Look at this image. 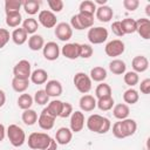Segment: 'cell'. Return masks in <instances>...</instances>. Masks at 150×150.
I'll return each instance as SVG.
<instances>
[{"label":"cell","instance_id":"e0dca14e","mask_svg":"<svg viewBox=\"0 0 150 150\" xmlns=\"http://www.w3.org/2000/svg\"><path fill=\"white\" fill-rule=\"evenodd\" d=\"M55 117H53V116H50L49 114H47L46 111H45V109H42V111L40 112V115H39V117H38V124H39V127L42 129V130H50V129H53V127H54V124H55Z\"/></svg>","mask_w":150,"mask_h":150},{"label":"cell","instance_id":"f35d334b","mask_svg":"<svg viewBox=\"0 0 150 150\" xmlns=\"http://www.w3.org/2000/svg\"><path fill=\"white\" fill-rule=\"evenodd\" d=\"M96 8H97V6L94 4V1H91V0H84V1H82L80 4L79 12L80 13H86V14L94 15L95 12H96Z\"/></svg>","mask_w":150,"mask_h":150},{"label":"cell","instance_id":"c3c4849f","mask_svg":"<svg viewBox=\"0 0 150 150\" xmlns=\"http://www.w3.org/2000/svg\"><path fill=\"white\" fill-rule=\"evenodd\" d=\"M111 30H112V33H114L116 36H118V38L125 35L124 32H123L121 21H115V22H112V25H111Z\"/></svg>","mask_w":150,"mask_h":150},{"label":"cell","instance_id":"1f68e13d","mask_svg":"<svg viewBox=\"0 0 150 150\" xmlns=\"http://www.w3.org/2000/svg\"><path fill=\"white\" fill-rule=\"evenodd\" d=\"M109 96H111V87L105 82H101L95 89V98L98 100Z\"/></svg>","mask_w":150,"mask_h":150},{"label":"cell","instance_id":"ac0fdd59","mask_svg":"<svg viewBox=\"0 0 150 150\" xmlns=\"http://www.w3.org/2000/svg\"><path fill=\"white\" fill-rule=\"evenodd\" d=\"M73 138V132L69 128H66V127H61L56 130L55 132V141L57 144H61V145H67Z\"/></svg>","mask_w":150,"mask_h":150},{"label":"cell","instance_id":"e575fe53","mask_svg":"<svg viewBox=\"0 0 150 150\" xmlns=\"http://www.w3.org/2000/svg\"><path fill=\"white\" fill-rule=\"evenodd\" d=\"M138 100H139V94L134 88L127 89L123 94V101L125 102V104H135L138 102Z\"/></svg>","mask_w":150,"mask_h":150},{"label":"cell","instance_id":"2e32d148","mask_svg":"<svg viewBox=\"0 0 150 150\" xmlns=\"http://www.w3.org/2000/svg\"><path fill=\"white\" fill-rule=\"evenodd\" d=\"M136 32L144 40L150 39V20L148 18H141L136 20Z\"/></svg>","mask_w":150,"mask_h":150},{"label":"cell","instance_id":"836d02e7","mask_svg":"<svg viewBox=\"0 0 150 150\" xmlns=\"http://www.w3.org/2000/svg\"><path fill=\"white\" fill-rule=\"evenodd\" d=\"M22 7V1L20 0H6L5 1V13L12 14V13H20V8Z\"/></svg>","mask_w":150,"mask_h":150},{"label":"cell","instance_id":"f6af8a7d","mask_svg":"<svg viewBox=\"0 0 150 150\" xmlns=\"http://www.w3.org/2000/svg\"><path fill=\"white\" fill-rule=\"evenodd\" d=\"M9 39H11L9 30L6 28H0V49L4 48L8 43Z\"/></svg>","mask_w":150,"mask_h":150},{"label":"cell","instance_id":"bcb514c9","mask_svg":"<svg viewBox=\"0 0 150 150\" xmlns=\"http://www.w3.org/2000/svg\"><path fill=\"white\" fill-rule=\"evenodd\" d=\"M138 6H139L138 0H123V7L129 12L136 11L138 8Z\"/></svg>","mask_w":150,"mask_h":150},{"label":"cell","instance_id":"8d00e7d4","mask_svg":"<svg viewBox=\"0 0 150 150\" xmlns=\"http://www.w3.org/2000/svg\"><path fill=\"white\" fill-rule=\"evenodd\" d=\"M34 103V100L33 97L29 95V94H25L22 93L19 97H18V107L22 110H27V109H30V107L33 105Z\"/></svg>","mask_w":150,"mask_h":150},{"label":"cell","instance_id":"11a10c76","mask_svg":"<svg viewBox=\"0 0 150 150\" xmlns=\"http://www.w3.org/2000/svg\"><path fill=\"white\" fill-rule=\"evenodd\" d=\"M145 12H146L148 15H150V4L146 5V7H145Z\"/></svg>","mask_w":150,"mask_h":150},{"label":"cell","instance_id":"db71d44e","mask_svg":"<svg viewBox=\"0 0 150 150\" xmlns=\"http://www.w3.org/2000/svg\"><path fill=\"white\" fill-rule=\"evenodd\" d=\"M94 4L95 5H100V6H104V5H107V0H95Z\"/></svg>","mask_w":150,"mask_h":150},{"label":"cell","instance_id":"5b68a950","mask_svg":"<svg viewBox=\"0 0 150 150\" xmlns=\"http://www.w3.org/2000/svg\"><path fill=\"white\" fill-rule=\"evenodd\" d=\"M70 27L75 28L76 30H82L86 28H91L94 26V15L86 14V13H77L71 16L70 19Z\"/></svg>","mask_w":150,"mask_h":150},{"label":"cell","instance_id":"5bb4252c","mask_svg":"<svg viewBox=\"0 0 150 150\" xmlns=\"http://www.w3.org/2000/svg\"><path fill=\"white\" fill-rule=\"evenodd\" d=\"M61 54L69 60H76L80 57V43L68 42L61 48Z\"/></svg>","mask_w":150,"mask_h":150},{"label":"cell","instance_id":"8992f818","mask_svg":"<svg viewBox=\"0 0 150 150\" xmlns=\"http://www.w3.org/2000/svg\"><path fill=\"white\" fill-rule=\"evenodd\" d=\"M73 82H74V86L75 88L77 89V91H80L81 94H88L91 89V80L89 77V75H87L86 73L83 71H79L74 75V79H73Z\"/></svg>","mask_w":150,"mask_h":150},{"label":"cell","instance_id":"4fadbf2b","mask_svg":"<svg viewBox=\"0 0 150 150\" xmlns=\"http://www.w3.org/2000/svg\"><path fill=\"white\" fill-rule=\"evenodd\" d=\"M69 125H70L69 129L71 130V132H80L84 127V114L80 110L73 111V114L70 115Z\"/></svg>","mask_w":150,"mask_h":150},{"label":"cell","instance_id":"f907efd6","mask_svg":"<svg viewBox=\"0 0 150 150\" xmlns=\"http://www.w3.org/2000/svg\"><path fill=\"white\" fill-rule=\"evenodd\" d=\"M6 137V128L4 124L0 123V142H2Z\"/></svg>","mask_w":150,"mask_h":150},{"label":"cell","instance_id":"cb8c5ba5","mask_svg":"<svg viewBox=\"0 0 150 150\" xmlns=\"http://www.w3.org/2000/svg\"><path fill=\"white\" fill-rule=\"evenodd\" d=\"M29 79L34 84H45L48 81V73L42 68H38L32 71Z\"/></svg>","mask_w":150,"mask_h":150},{"label":"cell","instance_id":"3957f363","mask_svg":"<svg viewBox=\"0 0 150 150\" xmlns=\"http://www.w3.org/2000/svg\"><path fill=\"white\" fill-rule=\"evenodd\" d=\"M52 141V137L46 132H32L28 136V146L33 150H46Z\"/></svg>","mask_w":150,"mask_h":150},{"label":"cell","instance_id":"6da1fadb","mask_svg":"<svg viewBox=\"0 0 150 150\" xmlns=\"http://www.w3.org/2000/svg\"><path fill=\"white\" fill-rule=\"evenodd\" d=\"M137 130V123L132 118H125L117 121L112 124V135L116 138H127L132 136Z\"/></svg>","mask_w":150,"mask_h":150},{"label":"cell","instance_id":"b9f144b4","mask_svg":"<svg viewBox=\"0 0 150 150\" xmlns=\"http://www.w3.org/2000/svg\"><path fill=\"white\" fill-rule=\"evenodd\" d=\"M34 102L39 105H45L49 102V96L47 95V93L45 91V89H39L35 91L34 97H33Z\"/></svg>","mask_w":150,"mask_h":150},{"label":"cell","instance_id":"277c9868","mask_svg":"<svg viewBox=\"0 0 150 150\" xmlns=\"http://www.w3.org/2000/svg\"><path fill=\"white\" fill-rule=\"evenodd\" d=\"M6 136L8 137L11 144L15 148H19L25 144L26 142V134L25 130L19 127L18 124H9L6 129Z\"/></svg>","mask_w":150,"mask_h":150},{"label":"cell","instance_id":"52a82bcc","mask_svg":"<svg viewBox=\"0 0 150 150\" xmlns=\"http://www.w3.org/2000/svg\"><path fill=\"white\" fill-rule=\"evenodd\" d=\"M87 38L89 40L90 43L93 45H100L103 43L104 41H107L108 39V30L104 27H91L89 28L88 33H87Z\"/></svg>","mask_w":150,"mask_h":150},{"label":"cell","instance_id":"83f0119b","mask_svg":"<svg viewBox=\"0 0 150 150\" xmlns=\"http://www.w3.org/2000/svg\"><path fill=\"white\" fill-rule=\"evenodd\" d=\"M89 77H90L91 81H95V82H100L101 83V82H103L107 79V70H105V68L100 67V66L94 67L90 70Z\"/></svg>","mask_w":150,"mask_h":150},{"label":"cell","instance_id":"60d3db41","mask_svg":"<svg viewBox=\"0 0 150 150\" xmlns=\"http://www.w3.org/2000/svg\"><path fill=\"white\" fill-rule=\"evenodd\" d=\"M124 34H134L136 32V20L131 18H125L121 21Z\"/></svg>","mask_w":150,"mask_h":150},{"label":"cell","instance_id":"4dcf8cb0","mask_svg":"<svg viewBox=\"0 0 150 150\" xmlns=\"http://www.w3.org/2000/svg\"><path fill=\"white\" fill-rule=\"evenodd\" d=\"M22 28L26 30L27 34L33 35V34L36 33V30L39 28V22L34 18H27L22 21Z\"/></svg>","mask_w":150,"mask_h":150},{"label":"cell","instance_id":"484cf974","mask_svg":"<svg viewBox=\"0 0 150 150\" xmlns=\"http://www.w3.org/2000/svg\"><path fill=\"white\" fill-rule=\"evenodd\" d=\"M11 39L13 40V42L18 46H21L23 45L27 40H28V34L26 33V30L22 28V27H19V28H15L12 34H11Z\"/></svg>","mask_w":150,"mask_h":150},{"label":"cell","instance_id":"9c48e42d","mask_svg":"<svg viewBox=\"0 0 150 150\" xmlns=\"http://www.w3.org/2000/svg\"><path fill=\"white\" fill-rule=\"evenodd\" d=\"M124 50H125V45L120 39H114V40L109 41L104 47L105 54L108 56H110V57L120 56V55H122L124 53Z\"/></svg>","mask_w":150,"mask_h":150},{"label":"cell","instance_id":"7bdbcfd3","mask_svg":"<svg viewBox=\"0 0 150 150\" xmlns=\"http://www.w3.org/2000/svg\"><path fill=\"white\" fill-rule=\"evenodd\" d=\"M94 53L93 47L89 43H82L80 45V57L82 59H89Z\"/></svg>","mask_w":150,"mask_h":150},{"label":"cell","instance_id":"f546056e","mask_svg":"<svg viewBox=\"0 0 150 150\" xmlns=\"http://www.w3.org/2000/svg\"><path fill=\"white\" fill-rule=\"evenodd\" d=\"M22 8L28 15H34L40 9V1L38 0H26L22 1Z\"/></svg>","mask_w":150,"mask_h":150},{"label":"cell","instance_id":"d590c367","mask_svg":"<svg viewBox=\"0 0 150 150\" xmlns=\"http://www.w3.org/2000/svg\"><path fill=\"white\" fill-rule=\"evenodd\" d=\"M5 22L8 27L11 28H16L22 23V16L21 13H12V14H7Z\"/></svg>","mask_w":150,"mask_h":150},{"label":"cell","instance_id":"ab89813d","mask_svg":"<svg viewBox=\"0 0 150 150\" xmlns=\"http://www.w3.org/2000/svg\"><path fill=\"white\" fill-rule=\"evenodd\" d=\"M123 80H124V83L127 86H129L130 88H132L134 86L138 84L139 82V76L137 73H135L134 70H130V71H125L123 74Z\"/></svg>","mask_w":150,"mask_h":150},{"label":"cell","instance_id":"681fc988","mask_svg":"<svg viewBox=\"0 0 150 150\" xmlns=\"http://www.w3.org/2000/svg\"><path fill=\"white\" fill-rule=\"evenodd\" d=\"M139 90L142 94H150V79H144L143 81H141L139 84Z\"/></svg>","mask_w":150,"mask_h":150},{"label":"cell","instance_id":"7dc6e473","mask_svg":"<svg viewBox=\"0 0 150 150\" xmlns=\"http://www.w3.org/2000/svg\"><path fill=\"white\" fill-rule=\"evenodd\" d=\"M71 114H73V105H71L69 102H63V105H62V110H61L60 117H62V118H67V117H69Z\"/></svg>","mask_w":150,"mask_h":150},{"label":"cell","instance_id":"603a6c76","mask_svg":"<svg viewBox=\"0 0 150 150\" xmlns=\"http://www.w3.org/2000/svg\"><path fill=\"white\" fill-rule=\"evenodd\" d=\"M62 105H63V102L60 101V100H53L50 102H48L47 107L45 108V111L47 114H49L50 116L53 117H60V114H61V110H62Z\"/></svg>","mask_w":150,"mask_h":150},{"label":"cell","instance_id":"ffe728a7","mask_svg":"<svg viewBox=\"0 0 150 150\" xmlns=\"http://www.w3.org/2000/svg\"><path fill=\"white\" fill-rule=\"evenodd\" d=\"M79 105L82 111H86V112L93 111L96 108V98L93 95L84 94L81 96V98L79 101Z\"/></svg>","mask_w":150,"mask_h":150},{"label":"cell","instance_id":"4316f807","mask_svg":"<svg viewBox=\"0 0 150 150\" xmlns=\"http://www.w3.org/2000/svg\"><path fill=\"white\" fill-rule=\"evenodd\" d=\"M45 46V40L42 38V35H39V34H33L28 38V48L30 50H34V52H38V50H41Z\"/></svg>","mask_w":150,"mask_h":150},{"label":"cell","instance_id":"7c38bea8","mask_svg":"<svg viewBox=\"0 0 150 150\" xmlns=\"http://www.w3.org/2000/svg\"><path fill=\"white\" fill-rule=\"evenodd\" d=\"M55 36L60 40V41H69L73 36V28L70 27L69 23L67 22H60L55 26V30H54Z\"/></svg>","mask_w":150,"mask_h":150},{"label":"cell","instance_id":"74e56055","mask_svg":"<svg viewBox=\"0 0 150 150\" xmlns=\"http://www.w3.org/2000/svg\"><path fill=\"white\" fill-rule=\"evenodd\" d=\"M29 87V80H22L13 77L12 80V88L16 93H25Z\"/></svg>","mask_w":150,"mask_h":150},{"label":"cell","instance_id":"30bf717a","mask_svg":"<svg viewBox=\"0 0 150 150\" xmlns=\"http://www.w3.org/2000/svg\"><path fill=\"white\" fill-rule=\"evenodd\" d=\"M38 20H39V23L41 26H43L45 28H54L57 25L56 15L53 12H50L49 9L40 11L39 15H38Z\"/></svg>","mask_w":150,"mask_h":150},{"label":"cell","instance_id":"44dd1931","mask_svg":"<svg viewBox=\"0 0 150 150\" xmlns=\"http://www.w3.org/2000/svg\"><path fill=\"white\" fill-rule=\"evenodd\" d=\"M95 15H96V19L101 22H109L112 16H114V11L111 7L104 5V6H98L96 8V12H95Z\"/></svg>","mask_w":150,"mask_h":150},{"label":"cell","instance_id":"d4e9b609","mask_svg":"<svg viewBox=\"0 0 150 150\" xmlns=\"http://www.w3.org/2000/svg\"><path fill=\"white\" fill-rule=\"evenodd\" d=\"M109 70L115 75H123L127 70V64L123 60L114 59L109 62Z\"/></svg>","mask_w":150,"mask_h":150},{"label":"cell","instance_id":"f1b7e54d","mask_svg":"<svg viewBox=\"0 0 150 150\" xmlns=\"http://www.w3.org/2000/svg\"><path fill=\"white\" fill-rule=\"evenodd\" d=\"M38 112L35 111V110H33V109H27V110H23V112H22V115H21V120H22V122L26 124V125H28V127H30V125H34L36 122H38Z\"/></svg>","mask_w":150,"mask_h":150},{"label":"cell","instance_id":"7402d4cb","mask_svg":"<svg viewBox=\"0 0 150 150\" xmlns=\"http://www.w3.org/2000/svg\"><path fill=\"white\" fill-rule=\"evenodd\" d=\"M129 114H130V108H129V105L125 104V103H117V104H115V105L112 107V115H114L118 121L128 118Z\"/></svg>","mask_w":150,"mask_h":150},{"label":"cell","instance_id":"816d5d0a","mask_svg":"<svg viewBox=\"0 0 150 150\" xmlns=\"http://www.w3.org/2000/svg\"><path fill=\"white\" fill-rule=\"evenodd\" d=\"M56 149H57V143H56L55 138H52V141H50V143L46 150H56Z\"/></svg>","mask_w":150,"mask_h":150},{"label":"cell","instance_id":"d6a6232c","mask_svg":"<svg viewBox=\"0 0 150 150\" xmlns=\"http://www.w3.org/2000/svg\"><path fill=\"white\" fill-rule=\"evenodd\" d=\"M114 105H115V101H114L112 96L103 97V98L96 100V107H97L101 111H109V110L112 109Z\"/></svg>","mask_w":150,"mask_h":150},{"label":"cell","instance_id":"7a4b0ae2","mask_svg":"<svg viewBox=\"0 0 150 150\" xmlns=\"http://www.w3.org/2000/svg\"><path fill=\"white\" fill-rule=\"evenodd\" d=\"M87 124V128L95 132V134H105L110 130L111 128V122L109 118L104 117V116H101L98 114H94V115H90L86 122Z\"/></svg>","mask_w":150,"mask_h":150},{"label":"cell","instance_id":"8fae6325","mask_svg":"<svg viewBox=\"0 0 150 150\" xmlns=\"http://www.w3.org/2000/svg\"><path fill=\"white\" fill-rule=\"evenodd\" d=\"M60 53H61V49H60V46L54 42V41H49L47 43H45L43 48H42V54H43V57L48 61H55L59 59L60 56Z\"/></svg>","mask_w":150,"mask_h":150},{"label":"cell","instance_id":"f5cc1de1","mask_svg":"<svg viewBox=\"0 0 150 150\" xmlns=\"http://www.w3.org/2000/svg\"><path fill=\"white\" fill-rule=\"evenodd\" d=\"M5 103H6V94L2 89H0V108L4 107Z\"/></svg>","mask_w":150,"mask_h":150},{"label":"cell","instance_id":"9a60e30c","mask_svg":"<svg viewBox=\"0 0 150 150\" xmlns=\"http://www.w3.org/2000/svg\"><path fill=\"white\" fill-rule=\"evenodd\" d=\"M45 91L47 93V95L49 97H59L62 95L63 88L60 81L57 80H49L46 82L45 86Z\"/></svg>","mask_w":150,"mask_h":150},{"label":"cell","instance_id":"ee69618b","mask_svg":"<svg viewBox=\"0 0 150 150\" xmlns=\"http://www.w3.org/2000/svg\"><path fill=\"white\" fill-rule=\"evenodd\" d=\"M47 4L49 6L50 12H53L54 14L55 13H60L63 9V5H64L62 0H48Z\"/></svg>","mask_w":150,"mask_h":150},{"label":"cell","instance_id":"d6986e66","mask_svg":"<svg viewBox=\"0 0 150 150\" xmlns=\"http://www.w3.org/2000/svg\"><path fill=\"white\" fill-rule=\"evenodd\" d=\"M131 67L135 73H144L149 68V60L144 55H136L131 61Z\"/></svg>","mask_w":150,"mask_h":150},{"label":"cell","instance_id":"ba28073f","mask_svg":"<svg viewBox=\"0 0 150 150\" xmlns=\"http://www.w3.org/2000/svg\"><path fill=\"white\" fill-rule=\"evenodd\" d=\"M32 74V66L28 60H20L13 68V75L16 79L29 80Z\"/></svg>","mask_w":150,"mask_h":150}]
</instances>
